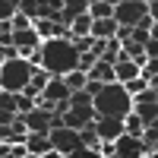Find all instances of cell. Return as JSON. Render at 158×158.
I'll list each match as a JSON object with an SVG mask.
<instances>
[{
    "label": "cell",
    "instance_id": "d6986e66",
    "mask_svg": "<svg viewBox=\"0 0 158 158\" xmlns=\"http://www.w3.org/2000/svg\"><path fill=\"white\" fill-rule=\"evenodd\" d=\"M35 108V98L32 95H22V92H16V111L25 114V111H32Z\"/></svg>",
    "mask_w": 158,
    "mask_h": 158
},
{
    "label": "cell",
    "instance_id": "52a82bcc",
    "mask_svg": "<svg viewBox=\"0 0 158 158\" xmlns=\"http://www.w3.org/2000/svg\"><path fill=\"white\" fill-rule=\"evenodd\" d=\"M25 149H29V158H60L48 133H25Z\"/></svg>",
    "mask_w": 158,
    "mask_h": 158
},
{
    "label": "cell",
    "instance_id": "cb8c5ba5",
    "mask_svg": "<svg viewBox=\"0 0 158 158\" xmlns=\"http://www.w3.org/2000/svg\"><path fill=\"white\" fill-rule=\"evenodd\" d=\"M3 60H6V57H3V51H0V63H3Z\"/></svg>",
    "mask_w": 158,
    "mask_h": 158
},
{
    "label": "cell",
    "instance_id": "3957f363",
    "mask_svg": "<svg viewBox=\"0 0 158 158\" xmlns=\"http://www.w3.org/2000/svg\"><path fill=\"white\" fill-rule=\"evenodd\" d=\"M32 79V63L25 57H6L0 63V89L3 92H22Z\"/></svg>",
    "mask_w": 158,
    "mask_h": 158
},
{
    "label": "cell",
    "instance_id": "7a4b0ae2",
    "mask_svg": "<svg viewBox=\"0 0 158 158\" xmlns=\"http://www.w3.org/2000/svg\"><path fill=\"white\" fill-rule=\"evenodd\" d=\"M130 108H133V98L127 95V89L120 82H104L98 89V95H92V111H95V114L123 117Z\"/></svg>",
    "mask_w": 158,
    "mask_h": 158
},
{
    "label": "cell",
    "instance_id": "7402d4cb",
    "mask_svg": "<svg viewBox=\"0 0 158 158\" xmlns=\"http://www.w3.org/2000/svg\"><path fill=\"white\" fill-rule=\"evenodd\" d=\"M142 51H146V57H158V38H149L142 44Z\"/></svg>",
    "mask_w": 158,
    "mask_h": 158
},
{
    "label": "cell",
    "instance_id": "ac0fdd59",
    "mask_svg": "<svg viewBox=\"0 0 158 158\" xmlns=\"http://www.w3.org/2000/svg\"><path fill=\"white\" fill-rule=\"evenodd\" d=\"M10 25H13V32H19V29H29V25H32V19L25 16L22 10H16V13L10 16Z\"/></svg>",
    "mask_w": 158,
    "mask_h": 158
},
{
    "label": "cell",
    "instance_id": "ffe728a7",
    "mask_svg": "<svg viewBox=\"0 0 158 158\" xmlns=\"http://www.w3.org/2000/svg\"><path fill=\"white\" fill-rule=\"evenodd\" d=\"M16 10H19V0H0V22L10 19Z\"/></svg>",
    "mask_w": 158,
    "mask_h": 158
},
{
    "label": "cell",
    "instance_id": "5b68a950",
    "mask_svg": "<svg viewBox=\"0 0 158 158\" xmlns=\"http://www.w3.org/2000/svg\"><path fill=\"white\" fill-rule=\"evenodd\" d=\"M133 111L142 123H158V85H149L133 95Z\"/></svg>",
    "mask_w": 158,
    "mask_h": 158
},
{
    "label": "cell",
    "instance_id": "4fadbf2b",
    "mask_svg": "<svg viewBox=\"0 0 158 158\" xmlns=\"http://www.w3.org/2000/svg\"><path fill=\"white\" fill-rule=\"evenodd\" d=\"M133 76H139V63H133L130 57H117L114 60V79L117 82H127V79H133Z\"/></svg>",
    "mask_w": 158,
    "mask_h": 158
},
{
    "label": "cell",
    "instance_id": "7c38bea8",
    "mask_svg": "<svg viewBox=\"0 0 158 158\" xmlns=\"http://www.w3.org/2000/svg\"><path fill=\"white\" fill-rule=\"evenodd\" d=\"M117 22L114 16H104V19H92V29H89V35L92 38H114L117 35Z\"/></svg>",
    "mask_w": 158,
    "mask_h": 158
},
{
    "label": "cell",
    "instance_id": "8fae6325",
    "mask_svg": "<svg viewBox=\"0 0 158 158\" xmlns=\"http://www.w3.org/2000/svg\"><path fill=\"white\" fill-rule=\"evenodd\" d=\"M85 76L89 79H98V82H117V79H114V63L101 60V57H95V63L85 70Z\"/></svg>",
    "mask_w": 158,
    "mask_h": 158
},
{
    "label": "cell",
    "instance_id": "30bf717a",
    "mask_svg": "<svg viewBox=\"0 0 158 158\" xmlns=\"http://www.w3.org/2000/svg\"><path fill=\"white\" fill-rule=\"evenodd\" d=\"M92 117H95V111H92V104H70L67 111L60 114V123H67L73 130H79L82 123H89Z\"/></svg>",
    "mask_w": 158,
    "mask_h": 158
},
{
    "label": "cell",
    "instance_id": "d4e9b609",
    "mask_svg": "<svg viewBox=\"0 0 158 158\" xmlns=\"http://www.w3.org/2000/svg\"><path fill=\"white\" fill-rule=\"evenodd\" d=\"M89 3H95V0H89Z\"/></svg>",
    "mask_w": 158,
    "mask_h": 158
},
{
    "label": "cell",
    "instance_id": "8992f818",
    "mask_svg": "<svg viewBox=\"0 0 158 158\" xmlns=\"http://www.w3.org/2000/svg\"><path fill=\"white\" fill-rule=\"evenodd\" d=\"M111 16L120 25H136L142 16H146V0H120V3L114 6Z\"/></svg>",
    "mask_w": 158,
    "mask_h": 158
},
{
    "label": "cell",
    "instance_id": "e0dca14e",
    "mask_svg": "<svg viewBox=\"0 0 158 158\" xmlns=\"http://www.w3.org/2000/svg\"><path fill=\"white\" fill-rule=\"evenodd\" d=\"M120 85L127 89V95H130V98H133V95H139L142 89H149V82H146L142 76H133V79H127V82H120Z\"/></svg>",
    "mask_w": 158,
    "mask_h": 158
},
{
    "label": "cell",
    "instance_id": "6da1fadb",
    "mask_svg": "<svg viewBox=\"0 0 158 158\" xmlns=\"http://www.w3.org/2000/svg\"><path fill=\"white\" fill-rule=\"evenodd\" d=\"M76 60H79V51L73 48L70 38H44L41 41V67L51 73V76H63V73H70L76 70Z\"/></svg>",
    "mask_w": 158,
    "mask_h": 158
},
{
    "label": "cell",
    "instance_id": "5bb4252c",
    "mask_svg": "<svg viewBox=\"0 0 158 158\" xmlns=\"http://www.w3.org/2000/svg\"><path fill=\"white\" fill-rule=\"evenodd\" d=\"M89 29H92V16H89V10H85V13H79V16H73V19H70V25H67L70 38H79V35H89Z\"/></svg>",
    "mask_w": 158,
    "mask_h": 158
},
{
    "label": "cell",
    "instance_id": "603a6c76",
    "mask_svg": "<svg viewBox=\"0 0 158 158\" xmlns=\"http://www.w3.org/2000/svg\"><path fill=\"white\" fill-rule=\"evenodd\" d=\"M0 51H3V57H16V54H19L13 44H0Z\"/></svg>",
    "mask_w": 158,
    "mask_h": 158
},
{
    "label": "cell",
    "instance_id": "2e32d148",
    "mask_svg": "<svg viewBox=\"0 0 158 158\" xmlns=\"http://www.w3.org/2000/svg\"><path fill=\"white\" fill-rule=\"evenodd\" d=\"M63 82H67V89H82L85 85V73L82 70H70V73H63Z\"/></svg>",
    "mask_w": 158,
    "mask_h": 158
},
{
    "label": "cell",
    "instance_id": "9c48e42d",
    "mask_svg": "<svg viewBox=\"0 0 158 158\" xmlns=\"http://www.w3.org/2000/svg\"><path fill=\"white\" fill-rule=\"evenodd\" d=\"M10 44L19 51V57H29V51L41 44V38H38V32L29 25V29H19V32H13V35H10Z\"/></svg>",
    "mask_w": 158,
    "mask_h": 158
},
{
    "label": "cell",
    "instance_id": "ba28073f",
    "mask_svg": "<svg viewBox=\"0 0 158 158\" xmlns=\"http://www.w3.org/2000/svg\"><path fill=\"white\" fill-rule=\"evenodd\" d=\"M142 139L139 136H130V133H120L114 139V158H142Z\"/></svg>",
    "mask_w": 158,
    "mask_h": 158
},
{
    "label": "cell",
    "instance_id": "277c9868",
    "mask_svg": "<svg viewBox=\"0 0 158 158\" xmlns=\"http://www.w3.org/2000/svg\"><path fill=\"white\" fill-rule=\"evenodd\" d=\"M48 136H51V146L60 152V158H70L79 146H85V142L79 139V130H73V127H67V123L51 127V130H48Z\"/></svg>",
    "mask_w": 158,
    "mask_h": 158
},
{
    "label": "cell",
    "instance_id": "9a60e30c",
    "mask_svg": "<svg viewBox=\"0 0 158 158\" xmlns=\"http://www.w3.org/2000/svg\"><path fill=\"white\" fill-rule=\"evenodd\" d=\"M114 6L108 3V0H95V3H89V16L92 19H104V16H111Z\"/></svg>",
    "mask_w": 158,
    "mask_h": 158
},
{
    "label": "cell",
    "instance_id": "44dd1931",
    "mask_svg": "<svg viewBox=\"0 0 158 158\" xmlns=\"http://www.w3.org/2000/svg\"><path fill=\"white\" fill-rule=\"evenodd\" d=\"M10 155H13V158H29V149H25V142H13V146H10Z\"/></svg>",
    "mask_w": 158,
    "mask_h": 158
}]
</instances>
